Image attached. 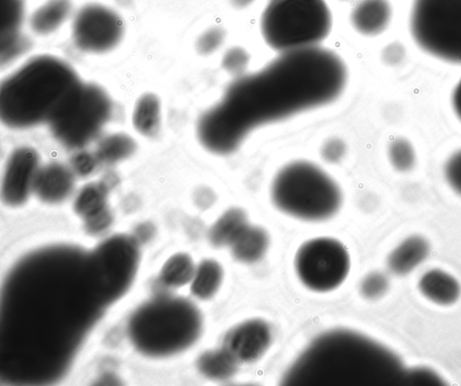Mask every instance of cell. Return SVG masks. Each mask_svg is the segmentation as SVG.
<instances>
[{
    "instance_id": "obj_1",
    "label": "cell",
    "mask_w": 461,
    "mask_h": 386,
    "mask_svg": "<svg viewBox=\"0 0 461 386\" xmlns=\"http://www.w3.org/2000/svg\"><path fill=\"white\" fill-rule=\"evenodd\" d=\"M7 346H38L64 365L105 306L92 277L89 253L51 246L30 254L10 274L5 289Z\"/></svg>"
},
{
    "instance_id": "obj_2",
    "label": "cell",
    "mask_w": 461,
    "mask_h": 386,
    "mask_svg": "<svg viewBox=\"0 0 461 386\" xmlns=\"http://www.w3.org/2000/svg\"><path fill=\"white\" fill-rule=\"evenodd\" d=\"M347 80L346 65L330 49L282 52L261 69L235 78L200 116L198 139L213 154H231L254 129L333 102Z\"/></svg>"
},
{
    "instance_id": "obj_3",
    "label": "cell",
    "mask_w": 461,
    "mask_h": 386,
    "mask_svg": "<svg viewBox=\"0 0 461 386\" xmlns=\"http://www.w3.org/2000/svg\"><path fill=\"white\" fill-rule=\"evenodd\" d=\"M392 354L361 334L335 329L315 338L289 368L288 385H370L398 375Z\"/></svg>"
},
{
    "instance_id": "obj_4",
    "label": "cell",
    "mask_w": 461,
    "mask_h": 386,
    "mask_svg": "<svg viewBox=\"0 0 461 386\" xmlns=\"http://www.w3.org/2000/svg\"><path fill=\"white\" fill-rule=\"evenodd\" d=\"M81 82L64 59L48 54L32 57L2 81L1 120L14 129L50 124Z\"/></svg>"
},
{
    "instance_id": "obj_5",
    "label": "cell",
    "mask_w": 461,
    "mask_h": 386,
    "mask_svg": "<svg viewBox=\"0 0 461 386\" xmlns=\"http://www.w3.org/2000/svg\"><path fill=\"white\" fill-rule=\"evenodd\" d=\"M128 327L130 340L140 353L165 357L182 352L196 342L202 332L203 319L190 301L161 295L139 307Z\"/></svg>"
},
{
    "instance_id": "obj_6",
    "label": "cell",
    "mask_w": 461,
    "mask_h": 386,
    "mask_svg": "<svg viewBox=\"0 0 461 386\" xmlns=\"http://www.w3.org/2000/svg\"><path fill=\"white\" fill-rule=\"evenodd\" d=\"M271 199L282 212L296 219L320 221L340 208L341 192L321 167L305 160L284 166L271 184Z\"/></svg>"
},
{
    "instance_id": "obj_7",
    "label": "cell",
    "mask_w": 461,
    "mask_h": 386,
    "mask_svg": "<svg viewBox=\"0 0 461 386\" xmlns=\"http://www.w3.org/2000/svg\"><path fill=\"white\" fill-rule=\"evenodd\" d=\"M331 27L325 0H270L260 20L264 40L279 53L319 46Z\"/></svg>"
},
{
    "instance_id": "obj_8",
    "label": "cell",
    "mask_w": 461,
    "mask_h": 386,
    "mask_svg": "<svg viewBox=\"0 0 461 386\" xmlns=\"http://www.w3.org/2000/svg\"><path fill=\"white\" fill-rule=\"evenodd\" d=\"M410 28L422 50L461 64V0H413Z\"/></svg>"
},
{
    "instance_id": "obj_9",
    "label": "cell",
    "mask_w": 461,
    "mask_h": 386,
    "mask_svg": "<svg viewBox=\"0 0 461 386\" xmlns=\"http://www.w3.org/2000/svg\"><path fill=\"white\" fill-rule=\"evenodd\" d=\"M112 101L95 83L81 82L60 114L50 124L53 135L68 148L91 141L110 118Z\"/></svg>"
},
{
    "instance_id": "obj_10",
    "label": "cell",
    "mask_w": 461,
    "mask_h": 386,
    "mask_svg": "<svg viewBox=\"0 0 461 386\" xmlns=\"http://www.w3.org/2000/svg\"><path fill=\"white\" fill-rule=\"evenodd\" d=\"M89 257L98 294L106 307L124 295L135 278L140 262L137 240L130 235H113Z\"/></svg>"
},
{
    "instance_id": "obj_11",
    "label": "cell",
    "mask_w": 461,
    "mask_h": 386,
    "mask_svg": "<svg viewBox=\"0 0 461 386\" xmlns=\"http://www.w3.org/2000/svg\"><path fill=\"white\" fill-rule=\"evenodd\" d=\"M300 281L315 292L339 287L349 271V256L344 246L330 238H317L303 243L294 258Z\"/></svg>"
},
{
    "instance_id": "obj_12",
    "label": "cell",
    "mask_w": 461,
    "mask_h": 386,
    "mask_svg": "<svg viewBox=\"0 0 461 386\" xmlns=\"http://www.w3.org/2000/svg\"><path fill=\"white\" fill-rule=\"evenodd\" d=\"M125 34V22L113 8L88 2L71 18V39L75 47L88 54H104L117 48Z\"/></svg>"
},
{
    "instance_id": "obj_13",
    "label": "cell",
    "mask_w": 461,
    "mask_h": 386,
    "mask_svg": "<svg viewBox=\"0 0 461 386\" xmlns=\"http://www.w3.org/2000/svg\"><path fill=\"white\" fill-rule=\"evenodd\" d=\"M38 152L30 147H21L10 155L2 181V200L9 206L24 204L33 193L41 168Z\"/></svg>"
},
{
    "instance_id": "obj_14",
    "label": "cell",
    "mask_w": 461,
    "mask_h": 386,
    "mask_svg": "<svg viewBox=\"0 0 461 386\" xmlns=\"http://www.w3.org/2000/svg\"><path fill=\"white\" fill-rule=\"evenodd\" d=\"M272 334L262 319L246 320L230 329L223 338L224 348L238 363H250L268 349Z\"/></svg>"
},
{
    "instance_id": "obj_15",
    "label": "cell",
    "mask_w": 461,
    "mask_h": 386,
    "mask_svg": "<svg viewBox=\"0 0 461 386\" xmlns=\"http://www.w3.org/2000/svg\"><path fill=\"white\" fill-rule=\"evenodd\" d=\"M75 173L60 163L41 166L34 184L33 193L46 203H59L73 192Z\"/></svg>"
},
{
    "instance_id": "obj_16",
    "label": "cell",
    "mask_w": 461,
    "mask_h": 386,
    "mask_svg": "<svg viewBox=\"0 0 461 386\" xmlns=\"http://www.w3.org/2000/svg\"><path fill=\"white\" fill-rule=\"evenodd\" d=\"M25 18L24 0H1V60L9 61L25 47L21 29Z\"/></svg>"
},
{
    "instance_id": "obj_17",
    "label": "cell",
    "mask_w": 461,
    "mask_h": 386,
    "mask_svg": "<svg viewBox=\"0 0 461 386\" xmlns=\"http://www.w3.org/2000/svg\"><path fill=\"white\" fill-rule=\"evenodd\" d=\"M391 17L392 8L388 0H359L349 15L353 28L365 36L383 32L389 25Z\"/></svg>"
},
{
    "instance_id": "obj_18",
    "label": "cell",
    "mask_w": 461,
    "mask_h": 386,
    "mask_svg": "<svg viewBox=\"0 0 461 386\" xmlns=\"http://www.w3.org/2000/svg\"><path fill=\"white\" fill-rule=\"evenodd\" d=\"M72 0H45L30 14L28 25L38 36H49L59 30L74 14Z\"/></svg>"
},
{
    "instance_id": "obj_19",
    "label": "cell",
    "mask_w": 461,
    "mask_h": 386,
    "mask_svg": "<svg viewBox=\"0 0 461 386\" xmlns=\"http://www.w3.org/2000/svg\"><path fill=\"white\" fill-rule=\"evenodd\" d=\"M429 254L428 241L420 236H411L401 242L390 254L388 267L395 274H407L420 265Z\"/></svg>"
},
{
    "instance_id": "obj_20",
    "label": "cell",
    "mask_w": 461,
    "mask_h": 386,
    "mask_svg": "<svg viewBox=\"0 0 461 386\" xmlns=\"http://www.w3.org/2000/svg\"><path fill=\"white\" fill-rule=\"evenodd\" d=\"M419 289L427 299L440 305L456 302L461 292L458 282L439 269L424 273L419 281Z\"/></svg>"
},
{
    "instance_id": "obj_21",
    "label": "cell",
    "mask_w": 461,
    "mask_h": 386,
    "mask_svg": "<svg viewBox=\"0 0 461 386\" xmlns=\"http://www.w3.org/2000/svg\"><path fill=\"white\" fill-rule=\"evenodd\" d=\"M268 245L269 237L267 231L249 224L230 245V249L236 260L253 263L263 257Z\"/></svg>"
},
{
    "instance_id": "obj_22",
    "label": "cell",
    "mask_w": 461,
    "mask_h": 386,
    "mask_svg": "<svg viewBox=\"0 0 461 386\" xmlns=\"http://www.w3.org/2000/svg\"><path fill=\"white\" fill-rule=\"evenodd\" d=\"M248 225L246 212L240 208H230L212 224L209 230V240L214 247H230Z\"/></svg>"
},
{
    "instance_id": "obj_23",
    "label": "cell",
    "mask_w": 461,
    "mask_h": 386,
    "mask_svg": "<svg viewBox=\"0 0 461 386\" xmlns=\"http://www.w3.org/2000/svg\"><path fill=\"white\" fill-rule=\"evenodd\" d=\"M107 193L106 185L101 182L86 184L76 197V213L86 221L110 211L107 206Z\"/></svg>"
},
{
    "instance_id": "obj_24",
    "label": "cell",
    "mask_w": 461,
    "mask_h": 386,
    "mask_svg": "<svg viewBox=\"0 0 461 386\" xmlns=\"http://www.w3.org/2000/svg\"><path fill=\"white\" fill-rule=\"evenodd\" d=\"M161 105L159 98L152 93L142 94L137 101L133 115V126L144 136H154L160 126Z\"/></svg>"
},
{
    "instance_id": "obj_25",
    "label": "cell",
    "mask_w": 461,
    "mask_h": 386,
    "mask_svg": "<svg viewBox=\"0 0 461 386\" xmlns=\"http://www.w3.org/2000/svg\"><path fill=\"white\" fill-rule=\"evenodd\" d=\"M222 277L221 265L213 259H204L195 268L191 292L199 299H209L219 290Z\"/></svg>"
},
{
    "instance_id": "obj_26",
    "label": "cell",
    "mask_w": 461,
    "mask_h": 386,
    "mask_svg": "<svg viewBox=\"0 0 461 386\" xmlns=\"http://www.w3.org/2000/svg\"><path fill=\"white\" fill-rule=\"evenodd\" d=\"M192 257L185 253H177L164 264L159 279L170 288H179L192 282L195 272Z\"/></svg>"
},
{
    "instance_id": "obj_27",
    "label": "cell",
    "mask_w": 461,
    "mask_h": 386,
    "mask_svg": "<svg viewBox=\"0 0 461 386\" xmlns=\"http://www.w3.org/2000/svg\"><path fill=\"white\" fill-rule=\"evenodd\" d=\"M200 372L213 380H226L233 376L238 368V362L224 349L203 353L198 359Z\"/></svg>"
},
{
    "instance_id": "obj_28",
    "label": "cell",
    "mask_w": 461,
    "mask_h": 386,
    "mask_svg": "<svg viewBox=\"0 0 461 386\" xmlns=\"http://www.w3.org/2000/svg\"><path fill=\"white\" fill-rule=\"evenodd\" d=\"M136 149L135 141L127 134L114 133L105 137L96 150L99 162L117 163L131 156Z\"/></svg>"
},
{
    "instance_id": "obj_29",
    "label": "cell",
    "mask_w": 461,
    "mask_h": 386,
    "mask_svg": "<svg viewBox=\"0 0 461 386\" xmlns=\"http://www.w3.org/2000/svg\"><path fill=\"white\" fill-rule=\"evenodd\" d=\"M389 160L392 166L398 171L411 170L415 164V152L411 144L399 138L393 140L388 149Z\"/></svg>"
},
{
    "instance_id": "obj_30",
    "label": "cell",
    "mask_w": 461,
    "mask_h": 386,
    "mask_svg": "<svg viewBox=\"0 0 461 386\" xmlns=\"http://www.w3.org/2000/svg\"><path fill=\"white\" fill-rule=\"evenodd\" d=\"M249 63V53L241 47L229 49L222 58L223 68L236 77L245 75Z\"/></svg>"
},
{
    "instance_id": "obj_31",
    "label": "cell",
    "mask_w": 461,
    "mask_h": 386,
    "mask_svg": "<svg viewBox=\"0 0 461 386\" xmlns=\"http://www.w3.org/2000/svg\"><path fill=\"white\" fill-rule=\"evenodd\" d=\"M225 33L221 28L213 27L204 31L196 40V49L201 55H209L223 43Z\"/></svg>"
},
{
    "instance_id": "obj_32",
    "label": "cell",
    "mask_w": 461,
    "mask_h": 386,
    "mask_svg": "<svg viewBox=\"0 0 461 386\" xmlns=\"http://www.w3.org/2000/svg\"><path fill=\"white\" fill-rule=\"evenodd\" d=\"M387 277L381 273L367 274L361 283L362 294L368 299H375L382 296L388 289Z\"/></svg>"
},
{
    "instance_id": "obj_33",
    "label": "cell",
    "mask_w": 461,
    "mask_h": 386,
    "mask_svg": "<svg viewBox=\"0 0 461 386\" xmlns=\"http://www.w3.org/2000/svg\"><path fill=\"white\" fill-rule=\"evenodd\" d=\"M445 175L449 185L461 195V149L447 160Z\"/></svg>"
},
{
    "instance_id": "obj_34",
    "label": "cell",
    "mask_w": 461,
    "mask_h": 386,
    "mask_svg": "<svg viewBox=\"0 0 461 386\" xmlns=\"http://www.w3.org/2000/svg\"><path fill=\"white\" fill-rule=\"evenodd\" d=\"M99 162L96 155L88 152H80L75 155L71 160L72 170L80 176H86L91 174Z\"/></svg>"
},
{
    "instance_id": "obj_35",
    "label": "cell",
    "mask_w": 461,
    "mask_h": 386,
    "mask_svg": "<svg viewBox=\"0 0 461 386\" xmlns=\"http://www.w3.org/2000/svg\"><path fill=\"white\" fill-rule=\"evenodd\" d=\"M345 152V143L338 138L329 139L321 148L322 158L330 164L338 163L343 157Z\"/></svg>"
},
{
    "instance_id": "obj_36",
    "label": "cell",
    "mask_w": 461,
    "mask_h": 386,
    "mask_svg": "<svg viewBox=\"0 0 461 386\" xmlns=\"http://www.w3.org/2000/svg\"><path fill=\"white\" fill-rule=\"evenodd\" d=\"M404 56V49L402 45L398 43H393L389 45L384 52V58L388 64H397L400 62Z\"/></svg>"
},
{
    "instance_id": "obj_37",
    "label": "cell",
    "mask_w": 461,
    "mask_h": 386,
    "mask_svg": "<svg viewBox=\"0 0 461 386\" xmlns=\"http://www.w3.org/2000/svg\"><path fill=\"white\" fill-rule=\"evenodd\" d=\"M452 105L456 116L461 121V78L454 89Z\"/></svg>"
},
{
    "instance_id": "obj_38",
    "label": "cell",
    "mask_w": 461,
    "mask_h": 386,
    "mask_svg": "<svg viewBox=\"0 0 461 386\" xmlns=\"http://www.w3.org/2000/svg\"><path fill=\"white\" fill-rule=\"evenodd\" d=\"M341 1H352V0H341Z\"/></svg>"
}]
</instances>
